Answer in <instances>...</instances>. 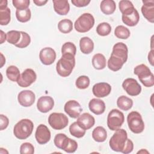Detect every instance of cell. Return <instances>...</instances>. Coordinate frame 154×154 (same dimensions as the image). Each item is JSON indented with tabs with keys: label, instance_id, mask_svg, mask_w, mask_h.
Here are the masks:
<instances>
[{
	"label": "cell",
	"instance_id": "obj_1",
	"mask_svg": "<svg viewBox=\"0 0 154 154\" xmlns=\"http://www.w3.org/2000/svg\"><path fill=\"white\" fill-rule=\"evenodd\" d=\"M110 148L115 152H120L127 154L132 152L134 149L133 142L128 138L127 132L123 129L116 131L109 141Z\"/></svg>",
	"mask_w": 154,
	"mask_h": 154
},
{
	"label": "cell",
	"instance_id": "obj_2",
	"mask_svg": "<svg viewBox=\"0 0 154 154\" xmlns=\"http://www.w3.org/2000/svg\"><path fill=\"white\" fill-rule=\"evenodd\" d=\"M128 49L127 46L122 43H116L113 48L111 57L108 61V67L112 71L116 72L122 69L128 60Z\"/></svg>",
	"mask_w": 154,
	"mask_h": 154
},
{
	"label": "cell",
	"instance_id": "obj_3",
	"mask_svg": "<svg viewBox=\"0 0 154 154\" xmlns=\"http://www.w3.org/2000/svg\"><path fill=\"white\" fill-rule=\"evenodd\" d=\"M75 66V56L71 54H63L56 64L57 73L62 77L69 76Z\"/></svg>",
	"mask_w": 154,
	"mask_h": 154
},
{
	"label": "cell",
	"instance_id": "obj_4",
	"mask_svg": "<svg viewBox=\"0 0 154 154\" xmlns=\"http://www.w3.org/2000/svg\"><path fill=\"white\" fill-rule=\"evenodd\" d=\"M34 129L32 122L28 119H24L18 122L14 126L13 134L19 140H25L32 134Z\"/></svg>",
	"mask_w": 154,
	"mask_h": 154
},
{
	"label": "cell",
	"instance_id": "obj_5",
	"mask_svg": "<svg viewBox=\"0 0 154 154\" xmlns=\"http://www.w3.org/2000/svg\"><path fill=\"white\" fill-rule=\"evenodd\" d=\"M134 73L138 76L140 82L146 87H151L154 85V76L150 69L145 64H141L134 69Z\"/></svg>",
	"mask_w": 154,
	"mask_h": 154
},
{
	"label": "cell",
	"instance_id": "obj_6",
	"mask_svg": "<svg viewBox=\"0 0 154 154\" xmlns=\"http://www.w3.org/2000/svg\"><path fill=\"white\" fill-rule=\"evenodd\" d=\"M94 25V18L88 13H85L81 15L75 22L74 27L79 32H86L89 31Z\"/></svg>",
	"mask_w": 154,
	"mask_h": 154
},
{
	"label": "cell",
	"instance_id": "obj_7",
	"mask_svg": "<svg viewBox=\"0 0 154 154\" xmlns=\"http://www.w3.org/2000/svg\"><path fill=\"white\" fill-rule=\"evenodd\" d=\"M129 129L134 134L141 133L144 129V123L141 114L137 111H132L127 116Z\"/></svg>",
	"mask_w": 154,
	"mask_h": 154
},
{
	"label": "cell",
	"instance_id": "obj_8",
	"mask_svg": "<svg viewBox=\"0 0 154 154\" xmlns=\"http://www.w3.org/2000/svg\"><path fill=\"white\" fill-rule=\"evenodd\" d=\"M124 121L123 113L117 109H112L107 117V125L111 131H116L120 129Z\"/></svg>",
	"mask_w": 154,
	"mask_h": 154
},
{
	"label": "cell",
	"instance_id": "obj_9",
	"mask_svg": "<svg viewBox=\"0 0 154 154\" xmlns=\"http://www.w3.org/2000/svg\"><path fill=\"white\" fill-rule=\"evenodd\" d=\"M48 123L52 128L61 130L67 126L69 120L67 117L63 113L53 112L48 117Z\"/></svg>",
	"mask_w": 154,
	"mask_h": 154
},
{
	"label": "cell",
	"instance_id": "obj_10",
	"mask_svg": "<svg viewBox=\"0 0 154 154\" xmlns=\"http://www.w3.org/2000/svg\"><path fill=\"white\" fill-rule=\"evenodd\" d=\"M123 22L129 26H135L139 22L140 15L134 7H129L122 13Z\"/></svg>",
	"mask_w": 154,
	"mask_h": 154
},
{
	"label": "cell",
	"instance_id": "obj_11",
	"mask_svg": "<svg viewBox=\"0 0 154 154\" xmlns=\"http://www.w3.org/2000/svg\"><path fill=\"white\" fill-rule=\"evenodd\" d=\"M122 87L128 94L131 96H136L140 94L141 87L134 78H127L122 83Z\"/></svg>",
	"mask_w": 154,
	"mask_h": 154
},
{
	"label": "cell",
	"instance_id": "obj_12",
	"mask_svg": "<svg viewBox=\"0 0 154 154\" xmlns=\"http://www.w3.org/2000/svg\"><path fill=\"white\" fill-rule=\"evenodd\" d=\"M36 79L37 75L34 70L26 69L20 74L17 83L21 87H27L34 82Z\"/></svg>",
	"mask_w": 154,
	"mask_h": 154
},
{
	"label": "cell",
	"instance_id": "obj_13",
	"mask_svg": "<svg viewBox=\"0 0 154 154\" xmlns=\"http://www.w3.org/2000/svg\"><path fill=\"white\" fill-rule=\"evenodd\" d=\"M35 137L39 144H45L49 142L51 139V132L46 125L40 124L36 129Z\"/></svg>",
	"mask_w": 154,
	"mask_h": 154
},
{
	"label": "cell",
	"instance_id": "obj_14",
	"mask_svg": "<svg viewBox=\"0 0 154 154\" xmlns=\"http://www.w3.org/2000/svg\"><path fill=\"white\" fill-rule=\"evenodd\" d=\"M65 112L70 117L78 118L82 111L81 105L75 100H70L67 101L64 106Z\"/></svg>",
	"mask_w": 154,
	"mask_h": 154
},
{
	"label": "cell",
	"instance_id": "obj_15",
	"mask_svg": "<svg viewBox=\"0 0 154 154\" xmlns=\"http://www.w3.org/2000/svg\"><path fill=\"white\" fill-rule=\"evenodd\" d=\"M17 100L20 105L22 106L29 107L34 103L35 96L34 92L31 90H23L18 94Z\"/></svg>",
	"mask_w": 154,
	"mask_h": 154
},
{
	"label": "cell",
	"instance_id": "obj_16",
	"mask_svg": "<svg viewBox=\"0 0 154 154\" xmlns=\"http://www.w3.org/2000/svg\"><path fill=\"white\" fill-rule=\"evenodd\" d=\"M39 58L42 64L47 66L51 65L56 59V52L51 48H45L40 51Z\"/></svg>",
	"mask_w": 154,
	"mask_h": 154
},
{
	"label": "cell",
	"instance_id": "obj_17",
	"mask_svg": "<svg viewBox=\"0 0 154 154\" xmlns=\"http://www.w3.org/2000/svg\"><path fill=\"white\" fill-rule=\"evenodd\" d=\"M54 106V100L53 98L49 96L40 97L37 103L38 110L43 113H46L51 111Z\"/></svg>",
	"mask_w": 154,
	"mask_h": 154
},
{
	"label": "cell",
	"instance_id": "obj_18",
	"mask_svg": "<svg viewBox=\"0 0 154 154\" xmlns=\"http://www.w3.org/2000/svg\"><path fill=\"white\" fill-rule=\"evenodd\" d=\"M143 5L141 7V13L143 16L150 22H154V1L143 0Z\"/></svg>",
	"mask_w": 154,
	"mask_h": 154
},
{
	"label": "cell",
	"instance_id": "obj_19",
	"mask_svg": "<svg viewBox=\"0 0 154 154\" xmlns=\"http://www.w3.org/2000/svg\"><path fill=\"white\" fill-rule=\"evenodd\" d=\"M111 91V85L106 82H99L94 84L92 88L93 94L97 97H104L108 96Z\"/></svg>",
	"mask_w": 154,
	"mask_h": 154
},
{
	"label": "cell",
	"instance_id": "obj_20",
	"mask_svg": "<svg viewBox=\"0 0 154 154\" xmlns=\"http://www.w3.org/2000/svg\"><path fill=\"white\" fill-rule=\"evenodd\" d=\"M76 122L79 126L86 131L91 128L94 126L95 123V119L90 114L84 112L78 116Z\"/></svg>",
	"mask_w": 154,
	"mask_h": 154
},
{
	"label": "cell",
	"instance_id": "obj_21",
	"mask_svg": "<svg viewBox=\"0 0 154 154\" xmlns=\"http://www.w3.org/2000/svg\"><path fill=\"white\" fill-rule=\"evenodd\" d=\"M90 110L96 115H100L104 112L105 110V102L99 99H92L88 103Z\"/></svg>",
	"mask_w": 154,
	"mask_h": 154
},
{
	"label": "cell",
	"instance_id": "obj_22",
	"mask_svg": "<svg viewBox=\"0 0 154 154\" xmlns=\"http://www.w3.org/2000/svg\"><path fill=\"white\" fill-rule=\"evenodd\" d=\"M54 9L59 15H66L70 10V5L66 0H53Z\"/></svg>",
	"mask_w": 154,
	"mask_h": 154
},
{
	"label": "cell",
	"instance_id": "obj_23",
	"mask_svg": "<svg viewBox=\"0 0 154 154\" xmlns=\"http://www.w3.org/2000/svg\"><path fill=\"white\" fill-rule=\"evenodd\" d=\"M79 47L82 53L84 54H89L93 51L94 43L90 38L84 37L79 40Z\"/></svg>",
	"mask_w": 154,
	"mask_h": 154
},
{
	"label": "cell",
	"instance_id": "obj_24",
	"mask_svg": "<svg viewBox=\"0 0 154 154\" xmlns=\"http://www.w3.org/2000/svg\"><path fill=\"white\" fill-rule=\"evenodd\" d=\"M100 8L103 13L109 15L115 11L116 5L113 0H103L101 1Z\"/></svg>",
	"mask_w": 154,
	"mask_h": 154
},
{
	"label": "cell",
	"instance_id": "obj_25",
	"mask_svg": "<svg viewBox=\"0 0 154 154\" xmlns=\"http://www.w3.org/2000/svg\"><path fill=\"white\" fill-rule=\"evenodd\" d=\"M92 137L95 141L99 143L105 141L107 138L106 129L102 126H97L92 132Z\"/></svg>",
	"mask_w": 154,
	"mask_h": 154
},
{
	"label": "cell",
	"instance_id": "obj_26",
	"mask_svg": "<svg viewBox=\"0 0 154 154\" xmlns=\"http://www.w3.org/2000/svg\"><path fill=\"white\" fill-rule=\"evenodd\" d=\"M92 65L95 69H103L106 65V60L105 56L102 54H96L92 58Z\"/></svg>",
	"mask_w": 154,
	"mask_h": 154
},
{
	"label": "cell",
	"instance_id": "obj_27",
	"mask_svg": "<svg viewBox=\"0 0 154 154\" xmlns=\"http://www.w3.org/2000/svg\"><path fill=\"white\" fill-rule=\"evenodd\" d=\"M117 105L122 110L128 111L130 109L133 105V101L129 97L126 96H121L117 100Z\"/></svg>",
	"mask_w": 154,
	"mask_h": 154
},
{
	"label": "cell",
	"instance_id": "obj_28",
	"mask_svg": "<svg viewBox=\"0 0 154 154\" xmlns=\"http://www.w3.org/2000/svg\"><path fill=\"white\" fill-rule=\"evenodd\" d=\"M77 148V142L75 140L67 137L63 144L61 149L67 153H73L76 150Z\"/></svg>",
	"mask_w": 154,
	"mask_h": 154
},
{
	"label": "cell",
	"instance_id": "obj_29",
	"mask_svg": "<svg viewBox=\"0 0 154 154\" xmlns=\"http://www.w3.org/2000/svg\"><path fill=\"white\" fill-rule=\"evenodd\" d=\"M58 29L63 34L69 33L73 29V23L70 19H63L58 22Z\"/></svg>",
	"mask_w": 154,
	"mask_h": 154
},
{
	"label": "cell",
	"instance_id": "obj_30",
	"mask_svg": "<svg viewBox=\"0 0 154 154\" xmlns=\"http://www.w3.org/2000/svg\"><path fill=\"white\" fill-rule=\"evenodd\" d=\"M20 75L19 70L16 66L12 65L7 67L6 70V76L9 80L13 82H17Z\"/></svg>",
	"mask_w": 154,
	"mask_h": 154
},
{
	"label": "cell",
	"instance_id": "obj_31",
	"mask_svg": "<svg viewBox=\"0 0 154 154\" xmlns=\"http://www.w3.org/2000/svg\"><path fill=\"white\" fill-rule=\"evenodd\" d=\"M69 131L72 135L76 138H82L85 134V130L82 129L79 125L76 122H73L69 126Z\"/></svg>",
	"mask_w": 154,
	"mask_h": 154
},
{
	"label": "cell",
	"instance_id": "obj_32",
	"mask_svg": "<svg viewBox=\"0 0 154 154\" xmlns=\"http://www.w3.org/2000/svg\"><path fill=\"white\" fill-rule=\"evenodd\" d=\"M16 17L20 22H26L30 20L31 13L29 8L25 10H16Z\"/></svg>",
	"mask_w": 154,
	"mask_h": 154
},
{
	"label": "cell",
	"instance_id": "obj_33",
	"mask_svg": "<svg viewBox=\"0 0 154 154\" xmlns=\"http://www.w3.org/2000/svg\"><path fill=\"white\" fill-rule=\"evenodd\" d=\"M114 34L119 38L127 39L129 37L131 32L128 28L123 25H119L114 30Z\"/></svg>",
	"mask_w": 154,
	"mask_h": 154
},
{
	"label": "cell",
	"instance_id": "obj_34",
	"mask_svg": "<svg viewBox=\"0 0 154 154\" xmlns=\"http://www.w3.org/2000/svg\"><path fill=\"white\" fill-rule=\"evenodd\" d=\"M20 31L16 30H11L7 33V41L8 43L16 45L17 44L20 39Z\"/></svg>",
	"mask_w": 154,
	"mask_h": 154
},
{
	"label": "cell",
	"instance_id": "obj_35",
	"mask_svg": "<svg viewBox=\"0 0 154 154\" xmlns=\"http://www.w3.org/2000/svg\"><path fill=\"white\" fill-rule=\"evenodd\" d=\"M11 11L8 7L0 8V24L7 25L9 23L11 19Z\"/></svg>",
	"mask_w": 154,
	"mask_h": 154
},
{
	"label": "cell",
	"instance_id": "obj_36",
	"mask_svg": "<svg viewBox=\"0 0 154 154\" xmlns=\"http://www.w3.org/2000/svg\"><path fill=\"white\" fill-rule=\"evenodd\" d=\"M111 31V26L107 22H102L99 23L96 28L97 34L100 36H106L110 34Z\"/></svg>",
	"mask_w": 154,
	"mask_h": 154
},
{
	"label": "cell",
	"instance_id": "obj_37",
	"mask_svg": "<svg viewBox=\"0 0 154 154\" xmlns=\"http://www.w3.org/2000/svg\"><path fill=\"white\" fill-rule=\"evenodd\" d=\"M61 53L63 54H71L75 56L76 53V47L72 42H68L64 43L61 48Z\"/></svg>",
	"mask_w": 154,
	"mask_h": 154
},
{
	"label": "cell",
	"instance_id": "obj_38",
	"mask_svg": "<svg viewBox=\"0 0 154 154\" xmlns=\"http://www.w3.org/2000/svg\"><path fill=\"white\" fill-rule=\"evenodd\" d=\"M20 33H21L20 39L19 43L16 44L15 46L19 48H25L30 44L31 37L28 33L24 31H20Z\"/></svg>",
	"mask_w": 154,
	"mask_h": 154
},
{
	"label": "cell",
	"instance_id": "obj_39",
	"mask_svg": "<svg viewBox=\"0 0 154 154\" xmlns=\"http://www.w3.org/2000/svg\"><path fill=\"white\" fill-rule=\"evenodd\" d=\"M75 85L79 89H85L90 85V79L85 75L80 76L76 79Z\"/></svg>",
	"mask_w": 154,
	"mask_h": 154
},
{
	"label": "cell",
	"instance_id": "obj_40",
	"mask_svg": "<svg viewBox=\"0 0 154 154\" xmlns=\"http://www.w3.org/2000/svg\"><path fill=\"white\" fill-rule=\"evenodd\" d=\"M12 3L17 10H25L28 8L30 1L29 0H13Z\"/></svg>",
	"mask_w": 154,
	"mask_h": 154
},
{
	"label": "cell",
	"instance_id": "obj_41",
	"mask_svg": "<svg viewBox=\"0 0 154 154\" xmlns=\"http://www.w3.org/2000/svg\"><path fill=\"white\" fill-rule=\"evenodd\" d=\"M34 153V147L30 143H24L20 147V154H32Z\"/></svg>",
	"mask_w": 154,
	"mask_h": 154
},
{
	"label": "cell",
	"instance_id": "obj_42",
	"mask_svg": "<svg viewBox=\"0 0 154 154\" xmlns=\"http://www.w3.org/2000/svg\"><path fill=\"white\" fill-rule=\"evenodd\" d=\"M67 138V136L64 134H62V133H60L57 134L55 137H54V144L55 145V146L57 147H58V149H61L63 144L65 140V139Z\"/></svg>",
	"mask_w": 154,
	"mask_h": 154
},
{
	"label": "cell",
	"instance_id": "obj_43",
	"mask_svg": "<svg viewBox=\"0 0 154 154\" xmlns=\"http://www.w3.org/2000/svg\"><path fill=\"white\" fill-rule=\"evenodd\" d=\"M134 7L133 4L130 1L128 0H122L119 3V7L120 12L122 13L125 10L129 7Z\"/></svg>",
	"mask_w": 154,
	"mask_h": 154
},
{
	"label": "cell",
	"instance_id": "obj_44",
	"mask_svg": "<svg viewBox=\"0 0 154 154\" xmlns=\"http://www.w3.org/2000/svg\"><path fill=\"white\" fill-rule=\"evenodd\" d=\"M9 124L8 117L3 114L0 115V130L2 131L6 129Z\"/></svg>",
	"mask_w": 154,
	"mask_h": 154
},
{
	"label": "cell",
	"instance_id": "obj_45",
	"mask_svg": "<svg viewBox=\"0 0 154 154\" xmlns=\"http://www.w3.org/2000/svg\"><path fill=\"white\" fill-rule=\"evenodd\" d=\"M90 2V0H72V3L77 7H85L88 5Z\"/></svg>",
	"mask_w": 154,
	"mask_h": 154
},
{
	"label": "cell",
	"instance_id": "obj_46",
	"mask_svg": "<svg viewBox=\"0 0 154 154\" xmlns=\"http://www.w3.org/2000/svg\"><path fill=\"white\" fill-rule=\"evenodd\" d=\"M148 60L150 64L153 66V50L152 49L148 54Z\"/></svg>",
	"mask_w": 154,
	"mask_h": 154
},
{
	"label": "cell",
	"instance_id": "obj_47",
	"mask_svg": "<svg viewBox=\"0 0 154 154\" xmlns=\"http://www.w3.org/2000/svg\"><path fill=\"white\" fill-rule=\"evenodd\" d=\"M33 2L37 6H43L48 2V1L47 0H34Z\"/></svg>",
	"mask_w": 154,
	"mask_h": 154
},
{
	"label": "cell",
	"instance_id": "obj_48",
	"mask_svg": "<svg viewBox=\"0 0 154 154\" xmlns=\"http://www.w3.org/2000/svg\"><path fill=\"white\" fill-rule=\"evenodd\" d=\"M7 40V34H5L2 30H1V44H2Z\"/></svg>",
	"mask_w": 154,
	"mask_h": 154
},
{
	"label": "cell",
	"instance_id": "obj_49",
	"mask_svg": "<svg viewBox=\"0 0 154 154\" xmlns=\"http://www.w3.org/2000/svg\"><path fill=\"white\" fill-rule=\"evenodd\" d=\"M7 7V1L1 0L0 2V8H4Z\"/></svg>",
	"mask_w": 154,
	"mask_h": 154
},
{
	"label": "cell",
	"instance_id": "obj_50",
	"mask_svg": "<svg viewBox=\"0 0 154 154\" xmlns=\"http://www.w3.org/2000/svg\"><path fill=\"white\" fill-rule=\"evenodd\" d=\"M1 67H2L4 64L5 63V58H4V57L2 53H1Z\"/></svg>",
	"mask_w": 154,
	"mask_h": 154
},
{
	"label": "cell",
	"instance_id": "obj_51",
	"mask_svg": "<svg viewBox=\"0 0 154 154\" xmlns=\"http://www.w3.org/2000/svg\"><path fill=\"white\" fill-rule=\"evenodd\" d=\"M149 153V152H148V151H147V150H146L141 149V150H140V151H138V152H137V153Z\"/></svg>",
	"mask_w": 154,
	"mask_h": 154
}]
</instances>
